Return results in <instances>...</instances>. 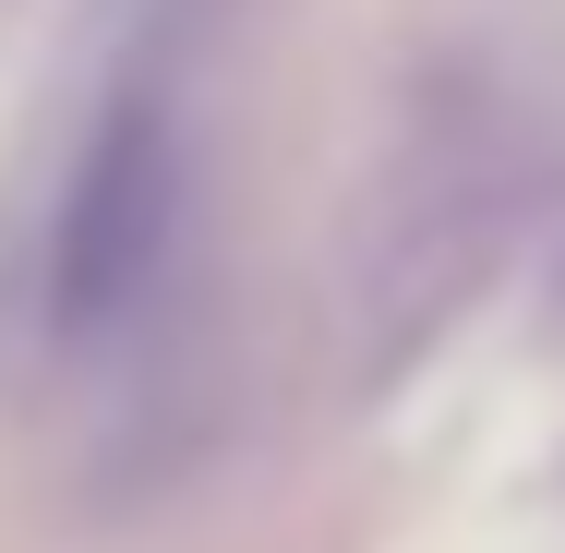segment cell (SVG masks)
Masks as SVG:
<instances>
[{"label": "cell", "instance_id": "6da1fadb", "mask_svg": "<svg viewBox=\"0 0 565 553\" xmlns=\"http://www.w3.org/2000/svg\"><path fill=\"white\" fill-rule=\"evenodd\" d=\"M181 241V120L157 85H132L97 109L73 181H61V228H49V337H109L132 326V301L157 289Z\"/></svg>", "mask_w": 565, "mask_h": 553}]
</instances>
